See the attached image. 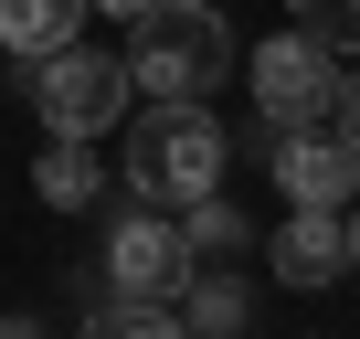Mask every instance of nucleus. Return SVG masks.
I'll return each mask as SVG.
<instances>
[{"instance_id": "obj_1", "label": "nucleus", "mask_w": 360, "mask_h": 339, "mask_svg": "<svg viewBox=\"0 0 360 339\" xmlns=\"http://www.w3.org/2000/svg\"><path fill=\"white\" fill-rule=\"evenodd\" d=\"M117 64H127V96H148V106H202L233 75V22L212 11V0H148L138 43Z\"/></svg>"}, {"instance_id": "obj_2", "label": "nucleus", "mask_w": 360, "mask_h": 339, "mask_svg": "<svg viewBox=\"0 0 360 339\" xmlns=\"http://www.w3.org/2000/svg\"><path fill=\"white\" fill-rule=\"evenodd\" d=\"M117 181H127L148 212L212 202V191H223V127H212L202 106H148L138 138H127V170H117Z\"/></svg>"}, {"instance_id": "obj_3", "label": "nucleus", "mask_w": 360, "mask_h": 339, "mask_svg": "<svg viewBox=\"0 0 360 339\" xmlns=\"http://www.w3.org/2000/svg\"><path fill=\"white\" fill-rule=\"evenodd\" d=\"M22 64V96L43 117V138H106L127 117V64L117 53H85V43H53V53H11Z\"/></svg>"}, {"instance_id": "obj_4", "label": "nucleus", "mask_w": 360, "mask_h": 339, "mask_svg": "<svg viewBox=\"0 0 360 339\" xmlns=\"http://www.w3.org/2000/svg\"><path fill=\"white\" fill-rule=\"evenodd\" d=\"M255 117L276 127V138H307L318 117H328V85H339V53H318L307 32H276V43H255Z\"/></svg>"}, {"instance_id": "obj_5", "label": "nucleus", "mask_w": 360, "mask_h": 339, "mask_svg": "<svg viewBox=\"0 0 360 339\" xmlns=\"http://www.w3.org/2000/svg\"><path fill=\"white\" fill-rule=\"evenodd\" d=\"M180 276H191V255H180V223H169V212H148V202H127V212L106 223V297H148V307H169V297H180Z\"/></svg>"}, {"instance_id": "obj_6", "label": "nucleus", "mask_w": 360, "mask_h": 339, "mask_svg": "<svg viewBox=\"0 0 360 339\" xmlns=\"http://www.w3.org/2000/svg\"><path fill=\"white\" fill-rule=\"evenodd\" d=\"M276 181H286V202H297V212H349L360 159H349L328 127H307V138H276Z\"/></svg>"}, {"instance_id": "obj_7", "label": "nucleus", "mask_w": 360, "mask_h": 339, "mask_svg": "<svg viewBox=\"0 0 360 339\" xmlns=\"http://www.w3.org/2000/svg\"><path fill=\"white\" fill-rule=\"evenodd\" d=\"M265 265H276V286H339L349 276V223L339 212H286Z\"/></svg>"}, {"instance_id": "obj_8", "label": "nucleus", "mask_w": 360, "mask_h": 339, "mask_svg": "<svg viewBox=\"0 0 360 339\" xmlns=\"http://www.w3.org/2000/svg\"><path fill=\"white\" fill-rule=\"evenodd\" d=\"M32 191H43L53 212H96V202H106V159H96V138H43Z\"/></svg>"}, {"instance_id": "obj_9", "label": "nucleus", "mask_w": 360, "mask_h": 339, "mask_svg": "<svg viewBox=\"0 0 360 339\" xmlns=\"http://www.w3.org/2000/svg\"><path fill=\"white\" fill-rule=\"evenodd\" d=\"M244 318H255L244 276H223V265H212V276H202V265L180 276V328H191V339H244Z\"/></svg>"}, {"instance_id": "obj_10", "label": "nucleus", "mask_w": 360, "mask_h": 339, "mask_svg": "<svg viewBox=\"0 0 360 339\" xmlns=\"http://www.w3.org/2000/svg\"><path fill=\"white\" fill-rule=\"evenodd\" d=\"M85 11H96V0H0V43H11V53H53V43L85 32Z\"/></svg>"}, {"instance_id": "obj_11", "label": "nucleus", "mask_w": 360, "mask_h": 339, "mask_svg": "<svg viewBox=\"0 0 360 339\" xmlns=\"http://www.w3.org/2000/svg\"><path fill=\"white\" fill-rule=\"evenodd\" d=\"M180 255H191V265H233L244 255V212L212 191V202H191V212H180Z\"/></svg>"}, {"instance_id": "obj_12", "label": "nucleus", "mask_w": 360, "mask_h": 339, "mask_svg": "<svg viewBox=\"0 0 360 339\" xmlns=\"http://www.w3.org/2000/svg\"><path fill=\"white\" fill-rule=\"evenodd\" d=\"M85 339H191L180 328V307H148V297H106L85 318Z\"/></svg>"}, {"instance_id": "obj_13", "label": "nucleus", "mask_w": 360, "mask_h": 339, "mask_svg": "<svg viewBox=\"0 0 360 339\" xmlns=\"http://www.w3.org/2000/svg\"><path fill=\"white\" fill-rule=\"evenodd\" d=\"M297 32L318 53H360V0H297Z\"/></svg>"}, {"instance_id": "obj_14", "label": "nucleus", "mask_w": 360, "mask_h": 339, "mask_svg": "<svg viewBox=\"0 0 360 339\" xmlns=\"http://www.w3.org/2000/svg\"><path fill=\"white\" fill-rule=\"evenodd\" d=\"M318 127H328V138L360 159V75H339V85H328V117H318Z\"/></svg>"}, {"instance_id": "obj_15", "label": "nucleus", "mask_w": 360, "mask_h": 339, "mask_svg": "<svg viewBox=\"0 0 360 339\" xmlns=\"http://www.w3.org/2000/svg\"><path fill=\"white\" fill-rule=\"evenodd\" d=\"M0 339H43V318H22V307H11V318H0Z\"/></svg>"}, {"instance_id": "obj_16", "label": "nucleus", "mask_w": 360, "mask_h": 339, "mask_svg": "<svg viewBox=\"0 0 360 339\" xmlns=\"http://www.w3.org/2000/svg\"><path fill=\"white\" fill-rule=\"evenodd\" d=\"M339 223H349V276H360V191H349V212H339Z\"/></svg>"}, {"instance_id": "obj_17", "label": "nucleus", "mask_w": 360, "mask_h": 339, "mask_svg": "<svg viewBox=\"0 0 360 339\" xmlns=\"http://www.w3.org/2000/svg\"><path fill=\"white\" fill-rule=\"evenodd\" d=\"M96 11H117V22H138V11H148V0H96Z\"/></svg>"}]
</instances>
